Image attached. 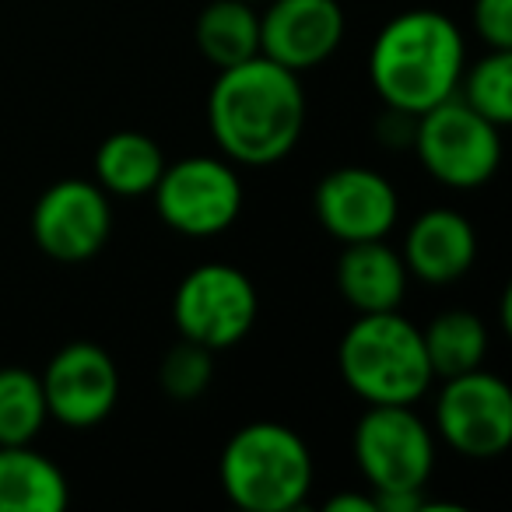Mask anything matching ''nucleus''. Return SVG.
Segmentation results:
<instances>
[{
	"instance_id": "17",
	"label": "nucleus",
	"mask_w": 512,
	"mask_h": 512,
	"mask_svg": "<svg viewBox=\"0 0 512 512\" xmlns=\"http://www.w3.org/2000/svg\"><path fill=\"white\" fill-rule=\"evenodd\" d=\"M162 169V148L141 130H116L95 151V183L113 197H144L155 190Z\"/></svg>"
},
{
	"instance_id": "13",
	"label": "nucleus",
	"mask_w": 512,
	"mask_h": 512,
	"mask_svg": "<svg viewBox=\"0 0 512 512\" xmlns=\"http://www.w3.org/2000/svg\"><path fill=\"white\" fill-rule=\"evenodd\" d=\"M348 18L337 0H271L260 15V53L295 74L327 64L344 43Z\"/></svg>"
},
{
	"instance_id": "21",
	"label": "nucleus",
	"mask_w": 512,
	"mask_h": 512,
	"mask_svg": "<svg viewBox=\"0 0 512 512\" xmlns=\"http://www.w3.org/2000/svg\"><path fill=\"white\" fill-rule=\"evenodd\" d=\"M456 95L495 127L512 123V50H488L481 60L463 67Z\"/></svg>"
},
{
	"instance_id": "9",
	"label": "nucleus",
	"mask_w": 512,
	"mask_h": 512,
	"mask_svg": "<svg viewBox=\"0 0 512 512\" xmlns=\"http://www.w3.org/2000/svg\"><path fill=\"white\" fill-rule=\"evenodd\" d=\"M435 432L467 460L502 456L512 442V390L495 372H463L442 379L435 400Z\"/></svg>"
},
{
	"instance_id": "2",
	"label": "nucleus",
	"mask_w": 512,
	"mask_h": 512,
	"mask_svg": "<svg viewBox=\"0 0 512 512\" xmlns=\"http://www.w3.org/2000/svg\"><path fill=\"white\" fill-rule=\"evenodd\" d=\"M467 46L453 18L432 8L400 11L379 29L369 53V78L386 109L421 116L456 95Z\"/></svg>"
},
{
	"instance_id": "22",
	"label": "nucleus",
	"mask_w": 512,
	"mask_h": 512,
	"mask_svg": "<svg viewBox=\"0 0 512 512\" xmlns=\"http://www.w3.org/2000/svg\"><path fill=\"white\" fill-rule=\"evenodd\" d=\"M214 379V351L204 348L197 341L179 337V344H172L165 351L162 365H158V386L169 400L190 404L200 393H207Z\"/></svg>"
},
{
	"instance_id": "19",
	"label": "nucleus",
	"mask_w": 512,
	"mask_h": 512,
	"mask_svg": "<svg viewBox=\"0 0 512 512\" xmlns=\"http://www.w3.org/2000/svg\"><path fill=\"white\" fill-rule=\"evenodd\" d=\"M425 355L435 379H453L463 372H474L488 358V327L470 309H446L425 330Z\"/></svg>"
},
{
	"instance_id": "20",
	"label": "nucleus",
	"mask_w": 512,
	"mask_h": 512,
	"mask_svg": "<svg viewBox=\"0 0 512 512\" xmlns=\"http://www.w3.org/2000/svg\"><path fill=\"white\" fill-rule=\"evenodd\" d=\"M50 421L43 383L32 369L4 365L0 369V446H32Z\"/></svg>"
},
{
	"instance_id": "6",
	"label": "nucleus",
	"mask_w": 512,
	"mask_h": 512,
	"mask_svg": "<svg viewBox=\"0 0 512 512\" xmlns=\"http://www.w3.org/2000/svg\"><path fill=\"white\" fill-rule=\"evenodd\" d=\"M351 446L372 491H425L435 474V435L414 404H369Z\"/></svg>"
},
{
	"instance_id": "1",
	"label": "nucleus",
	"mask_w": 512,
	"mask_h": 512,
	"mask_svg": "<svg viewBox=\"0 0 512 512\" xmlns=\"http://www.w3.org/2000/svg\"><path fill=\"white\" fill-rule=\"evenodd\" d=\"M299 78L264 53L218 71L207 95V127L228 162L264 169L292 155L306 130Z\"/></svg>"
},
{
	"instance_id": "11",
	"label": "nucleus",
	"mask_w": 512,
	"mask_h": 512,
	"mask_svg": "<svg viewBox=\"0 0 512 512\" xmlns=\"http://www.w3.org/2000/svg\"><path fill=\"white\" fill-rule=\"evenodd\" d=\"M46 411L67 428H95L120 400V369L95 341H71L50 358L39 376Z\"/></svg>"
},
{
	"instance_id": "15",
	"label": "nucleus",
	"mask_w": 512,
	"mask_h": 512,
	"mask_svg": "<svg viewBox=\"0 0 512 512\" xmlns=\"http://www.w3.org/2000/svg\"><path fill=\"white\" fill-rule=\"evenodd\" d=\"M334 281L341 299L355 313H386V309H400L411 274H407L404 256L390 242L369 239L344 246Z\"/></svg>"
},
{
	"instance_id": "12",
	"label": "nucleus",
	"mask_w": 512,
	"mask_h": 512,
	"mask_svg": "<svg viewBox=\"0 0 512 512\" xmlns=\"http://www.w3.org/2000/svg\"><path fill=\"white\" fill-rule=\"evenodd\" d=\"M313 211L323 232L348 246V242L386 239L400 218V197L383 172L369 165H341L320 179Z\"/></svg>"
},
{
	"instance_id": "8",
	"label": "nucleus",
	"mask_w": 512,
	"mask_h": 512,
	"mask_svg": "<svg viewBox=\"0 0 512 512\" xmlns=\"http://www.w3.org/2000/svg\"><path fill=\"white\" fill-rule=\"evenodd\" d=\"M260 316L256 288L232 264H200L172 295V323L179 337L211 351L235 348Z\"/></svg>"
},
{
	"instance_id": "14",
	"label": "nucleus",
	"mask_w": 512,
	"mask_h": 512,
	"mask_svg": "<svg viewBox=\"0 0 512 512\" xmlns=\"http://www.w3.org/2000/svg\"><path fill=\"white\" fill-rule=\"evenodd\" d=\"M404 264L407 274L425 285H449L460 281L474 267L477 235L474 225L460 211L435 207L411 221L404 235Z\"/></svg>"
},
{
	"instance_id": "16",
	"label": "nucleus",
	"mask_w": 512,
	"mask_h": 512,
	"mask_svg": "<svg viewBox=\"0 0 512 512\" xmlns=\"http://www.w3.org/2000/svg\"><path fill=\"white\" fill-rule=\"evenodd\" d=\"M71 502L67 474L32 446H0V512H60Z\"/></svg>"
},
{
	"instance_id": "24",
	"label": "nucleus",
	"mask_w": 512,
	"mask_h": 512,
	"mask_svg": "<svg viewBox=\"0 0 512 512\" xmlns=\"http://www.w3.org/2000/svg\"><path fill=\"white\" fill-rule=\"evenodd\" d=\"M327 512H376V502H372V491L369 495H334L327 505H323Z\"/></svg>"
},
{
	"instance_id": "3",
	"label": "nucleus",
	"mask_w": 512,
	"mask_h": 512,
	"mask_svg": "<svg viewBox=\"0 0 512 512\" xmlns=\"http://www.w3.org/2000/svg\"><path fill=\"white\" fill-rule=\"evenodd\" d=\"M313 453L281 421H249L225 442L218 481L228 502L246 512H292L313 488Z\"/></svg>"
},
{
	"instance_id": "18",
	"label": "nucleus",
	"mask_w": 512,
	"mask_h": 512,
	"mask_svg": "<svg viewBox=\"0 0 512 512\" xmlns=\"http://www.w3.org/2000/svg\"><path fill=\"white\" fill-rule=\"evenodd\" d=\"M193 39L207 64L235 67L260 53V11L246 0H211L197 15Z\"/></svg>"
},
{
	"instance_id": "10",
	"label": "nucleus",
	"mask_w": 512,
	"mask_h": 512,
	"mask_svg": "<svg viewBox=\"0 0 512 512\" xmlns=\"http://www.w3.org/2000/svg\"><path fill=\"white\" fill-rule=\"evenodd\" d=\"M113 232L109 193L92 179H60L32 207V239L57 264H85Z\"/></svg>"
},
{
	"instance_id": "7",
	"label": "nucleus",
	"mask_w": 512,
	"mask_h": 512,
	"mask_svg": "<svg viewBox=\"0 0 512 512\" xmlns=\"http://www.w3.org/2000/svg\"><path fill=\"white\" fill-rule=\"evenodd\" d=\"M151 193L158 218L186 239H214L242 214V179L225 155H190L165 165Z\"/></svg>"
},
{
	"instance_id": "25",
	"label": "nucleus",
	"mask_w": 512,
	"mask_h": 512,
	"mask_svg": "<svg viewBox=\"0 0 512 512\" xmlns=\"http://www.w3.org/2000/svg\"><path fill=\"white\" fill-rule=\"evenodd\" d=\"M246 4H264V0H246Z\"/></svg>"
},
{
	"instance_id": "5",
	"label": "nucleus",
	"mask_w": 512,
	"mask_h": 512,
	"mask_svg": "<svg viewBox=\"0 0 512 512\" xmlns=\"http://www.w3.org/2000/svg\"><path fill=\"white\" fill-rule=\"evenodd\" d=\"M411 148L435 183L477 190L502 165V127L484 120L460 95H449L414 120Z\"/></svg>"
},
{
	"instance_id": "23",
	"label": "nucleus",
	"mask_w": 512,
	"mask_h": 512,
	"mask_svg": "<svg viewBox=\"0 0 512 512\" xmlns=\"http://www.w3.org/2000/svg\"><path fill=\"white\" fill-rule=\"evenodd\" d=\"M474 32L488 50H512V0H474Z\"/></svg>"
},
{
	"instance_id": "4",
	"label": "nucleus",
	"mask_w": 512,
	"mask_h": 512,
	"mask_svg": "<svg viewBox=\"0 0 512 512\" xmlns=\"http://www.w3.org/2000/svg\"><path fill=\"white\" fill-rule=\"evenodd\" d=\"M337 369L365 404H418L435 379L421 327L397 309L358 313L337 344Z\"/></svg>"
}]
</instances>
